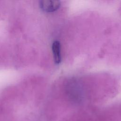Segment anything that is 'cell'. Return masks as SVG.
<instances>
[{
  "instance_id": "7a4b0ae2",
  "label": "cell",
  "mask_w": 121,
  "mask_h": 121,
  "mask_svg": "<svg viewBox=\"0 0 121 121\" xmlns=\"http://www.w3.org/2000/svg\"><path fill=\"white\" fill-rule=\"evenodd\" d=\"M52 51L54 62L60 64L61 60L60 54V44L58 41H55L52 44Z\"/></svg>"
},
{
  "instance_id": "6da1fadb",
  "label": "cell",
  "mask_w": 121,
  "mask_h": 121,
  "mask_svg": "<svg viewBox=\"0 0 121 121\" xmlns=\"http://www.w3.org/2000/svg\"><path fill=\"white\" fill-rule=\"evenodd\" d=\"M60 6V0H42L39 1L40 8L47 12H53L57 10Z\"/></svg>"
}]
</instances>
